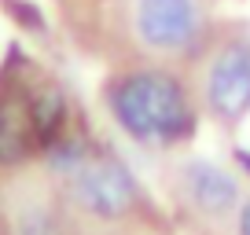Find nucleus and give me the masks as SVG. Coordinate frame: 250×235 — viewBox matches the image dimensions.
I'll list each match as a JSON object with an SVG mask.
<instances>
[{
	"label": "nucleus",
	"mask_w": 250,
	"mask_h": 235,
	"mask_svg": "<svg viewBox=\"0 0 250 235\" xmlns=\"http://www.w3.org/2000/svg\"><path fill=\"white\" fill-rule=\"evenodd\" d=\"M210 110L225 121H235L250 110V44H228L213 59L206 78Z\"/></svg>",
	"instance_id": "4"
},
{
	"label": "nucleus",
	"mask_w": 250,
	"mask_h": 235,
	"mask_svg": "<svg viewBox=\"0 0 250 235\" xmlns=\"http://www.w3.org/2000/svg\"><path fill=\"white\" fill-rule=\"evenodd\" d=\"M184 184L191 191V198H195V206L206 213H228L235 206V180L210 162H191Z\"/></svg>",
	"instance_id": "6"
},
{
	"label": "nucleus",
	"mask_w": 250,
	"mask_h": 235,
	"mask_svg": "<svg viewBox=\"0 0 250 235\" xmlns=\"http://www.w3.org/2000/svg\"><path fill=\"white\" fill-rule=\"evenodd\" d=\"M110 110L118 125L140 143H177L191 133V103L173 74L136 70L114 81Z\"/></svg>",
	"instance_id": "1"
},
{
	"label": "nucleus",
	"mask_w": 250,
	"mask_h": 235,
	"mask_svg": "<svg viewBox=\"0 0 250 235\" xmlns=\"http://www.w3.org/2000/svg\"><path fill=\"white\" fill-rule=\"evenodd\" d=\"M199 4L195 0H136L133 30L144 48L177 55L199 40Z\"/></svg>",
	"instance_id": "2"
},
{
	"label": "nucleus",
	"mask_w": 250,
	"mask_h": 235,
	"mask_svg": "<svg viewBox=\"0 0 250 235\" xmlns=\"http://www.w3.org/2000/svg\"><path fill=\"white\" fill-rule=\"evenodd\" d=\"M239 235H250V206H243L239 213Z\"/></svg>",
	"instance_id": "7"
},
{
	"label": "nucleus",
	"mask_w": 250,
	"mask_h": 235,
	"mask_svg": "<svg viewBox=\"0 0 250 235\" xmlns=\"http://www.w3.org/2000/svg\"><path fill=\"white\" fill-rule=\"evenodd\" d=\"M41 143L37 121H33V96L4 92L0 96V162H22Z\"/></svg>",
	"instance_id": "5"
},
{
	"label": "nucleus",
	"mask_w": 250,
	"mask_h": 235,
	"mask_svg": "<svg viewBox=\"0 0 250 235\" xmlns=\"http://www.w3.org/2000/svg\"><path fill=\"white\" fill-rule=\"evenodd\" d=\"M70 191L78 198L81 210L96 213V217H118L136 202L133 176L122 162L114 158H81L70 173Z\"/></svg>",
	"instance_id": "3"
}]
</instances>
